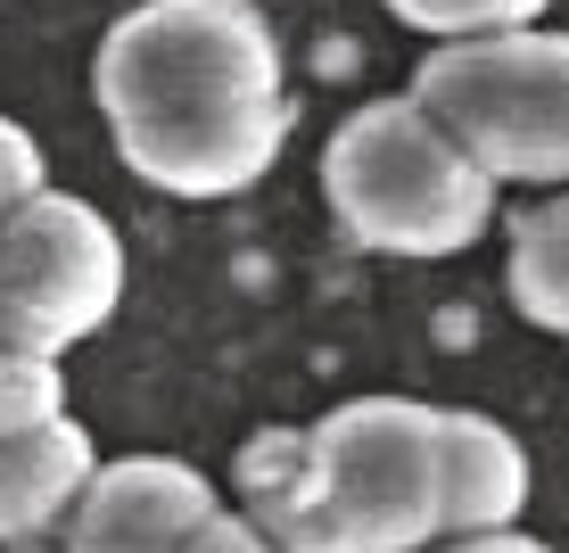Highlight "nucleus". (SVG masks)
<instances>
[{
  "instance_id": "5",
  "label": "nucleus",
  "mask_w": 569,
  "mask_h": 553,
  "mask_svg": "<svg viewBox=\"0 0 569 553\" xmlns=\"http://www.w3.org/2000/svg\"><path fill=\"white\" fill-rule=\"evenodd\" d=\"M124 306V240L91 199L33 190L0 224V347L9 355H67L74 339L108 330Z\"/></svg>"
},
{
  "instance_id": "14",
  "label": "nucleus",
  "mask_w": 569,
  "mask_h": 553,
  "mask_svg": "<svg viewBox=\"0 0 569 553\" xmlns=\"http://www.w3.org/2000/svg\"><path fill=\"white\" fill-rule=\"evenodd\" d=\"M421 553H553V545L520 537V529H479V537H438V545H421Z\"/></svg>"
},
{
  "instance_id": "1",
  "label": "nucleus",
  "mask_w": 569,
  "mask_h": 553,
  "mask_svg": "<svg viewBox=\"0 0 569 553\" xmlns=\"http://www.w3.org/2000/svg\"><path fill=\"white\" fill-rule=\"evenodd\" d=\"M91 100L124 174L166 199H240L289 141V75L257 0H141L100 33Z\"/></svg>"
},
{
  "instance_id": "6",
  "label": "nucleus",
  "mask_w": 569,
  "mask_h": 553,
  "mask_svg": "<svg viewBox=\"0 0 569 553\" xmlns=\"http://www.w3.org/2000/svg\"><path fill=\"white\" fill-rule=\"evenodd\" d=\"M207 512V471L173 463V454H116L83 480L67 512V553H173Z\"/></svg>"
},
{
  "instance_id": "7",
  "label": "nucleus",
  "mask_w": 569,
  "mask_h": 553,
  "mask_svg": "<svg viewBox=\"0 0 569 553\" xmlns=\"http://www.w3.org/2000/svg\"><path fill=\"white\" fill-rule=\"evenodd\" d=\"M528 454L487 413H438V537L520 529L528 512Z\"/></svg>"
},
{
  "instance_id": "11",
  "label": "nucleus",
  "mask_w": 569,
  "mask_h": 553,
  "mask_svg": "<svg viewBox=\"0 0 569 553\" xmlns=\"http://www.w3.org/2000/svg\"><path fill=\"white\" fill-rule=\"evenodd\" d=\"M50 413H67V372H58V355H9L0 347V438L50 422Z\"/></svg>"
},
{
  "instance_id": "12",
  "label": "nucleus",
  "mask_w": 569,
  "mask_h": 553,
  "mask_svg": "<svg viewBox=\"0 0 569 553\" xmlns=\"http://www.w3.org/2000/svg\"><path fill=\"white\" fill-rule=\"evenodd\" d=\"M42 182H50V174H42V141H33L17 116H0V224H9Z\"/></svg>"
},
{
  "instance_id": "13",
  "label": "nucleus",
  "mask_w": 569,
  "mask_h": 553,
  "mask_svg": "<svg viewBox=\"0 0 569 553\" xmlns=\"http://www.w3.org/2000/svg\"><path fill=\"white\" fill-rule=\"evenodd\" d=\"M173 553H281V545H272V537H264V529H257V521H248V512H223V504H214V512H207V521H199V529H190V537H182V545H173Z\"/></svg>"
},
{
  "instance_id": "10",
  "label": "nucleus",
  "mask_w": 569,
  "mask_h": 553,
  "mask_svg": "<svg viewBox=\"0 0 569 553\" xmlns=\"http://www.w3.org/2000/svg\"><path fill=\"white\" fill-rule=\"evenodd\" d=\"M553 0H388V17L413 33H438V42H462V33H512L537 26Z\"/></svg>"
},
{
  "instance_id": "8",
  "label": "nucleus",
  "mask_w": 569,
  "mask_h": 553,
  "mask_svg": "<svg viewBox=\"0 0 569 553\" xmlns=\"http://www.w3.org/2000/svg\"><path fill=\"white\" fill-rule=\"evenodd\" d=\"M100 471V446L74 413H50V422L0 438V545H26L58 529L83 496V480Z\"/></svg>"
},
{
  "instance_id": "4",
  "label": "nucleus",
  "mask_w": 569,
  "mask_h": 553,
  "mask_svg": "<svg viewBox=\"0 0 569 553\" xmlns=\"http://www.w3.org/2000/svg\"><path fill=\"white\" fill-rule=\"evenodd\" d=\"M306 496L330 553H421L438 545V405L356 397L298 438Z\"/></svg>"
},
{
  "instance_id": "2",
  "label": "nucleus",
  "mask_w": 569,
  "mask_h": 553,
  "mask_svg": "<svg viewBox=\"0 0 569 553\" xmlns=\"http://www.w3.org/2000/svg\"><path fill=\"white\" fill-rule=\"evenodd\" d=\"M496 190L503 182H487L479 157L413 91L363 100L322 141V199L339 215V231L371 256H405V265L462 256L496 224Z\"/></svg>"
},
{
  "instance_id": "9",
  "label": "nucleus",
  "mask_w": 569,
  "mask_h": 553,
  "mask_svg": "<svg viewBox=\"0 0 569 553\" xmlns=\"http://www.w3.org/2000/svg\"><path fill=\"white\" fill-rule=\"evenodd\" d=\"M503 289H512L520 323L569 339V182L545 207L512 224V256H503Z\"/></svg>"
},
{
  "instance_id": "3",
  "label": "nucleus",
  "mask_w": 569,
  "mask_h": 553,
  "mask_svg": "<svg viewBox=\"0 0 569 553\" xmlns=\"http://www.w3.org/2000/svg\"><path fill=\"white\" fill-rule=\"evenodd\" d=\"M413 100L479 157L487 182H569V33L512 26L438 42L413 75Z\"/></svg>"
}]
</instances>
